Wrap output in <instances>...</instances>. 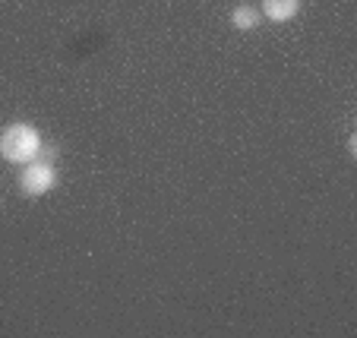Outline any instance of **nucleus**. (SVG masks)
Instances as JSON below:
<instances>
[{"instance_id": "f257e3e1", "label": "nucleus", "mask_w": 357, "mask_h": 338, "mask_svg": "<svg viewBox=\"0 0 357 338\" xmlns=\"http://www.w3.org/2000/svg\"><path fill=\"white\" fill-rule=\"evenodd\" d=\"M0 155H3V162L20 164V168L35 162L41 155V133L32 123H22V121L10 123L0 133Z\"/></svg>"}, {"instance_id": "f03ea898", "label": "nucleus", "mask_w": 357, "mask_h": 338, "mask_svg": "<svg viewBox=\"0 0 357 338\" xmlns=\"http://www.w3.org/2000/svg\"><path fill=\"white\" fill-rule=\"evenodd\" d=\"M54 158H57V152H54V149H51V152L41 149V155L35 158V162L22 164L20 180H16V183H20V193H22V197L38 199V197H47V193H51V190L57 187Z\"/></svg>"}, {"instance_id": "7ed1b4c3", "label": "nucleus", "mask_w": 357, "mask_h": 338, "mask_svg": "<svg viewBox=\"0 0 357 338\" xmlns=\"http://www.w3.org/2000/svg\"><path fill=\"white\" fill-rule=\"evenodd\" d=\"M259 13L272 22H291L301 13V0H263V3H259Z\"/></svg>"}, {"instance_id": "20e7f679", "label": "nucleus", "mask_w": 357, "mask_h": 338, "mask_svg": "<svg viewBox=\"0 0 357 338\" xmlns=\"http://www.w3.org/2000/svg\"><path fill=\"white\" fill-rule=\"evenodd\" d=\"M259 22H263V13H259L253 3H237V7L231 10V26H234L237 32H253Z\"/></svg>"}, {"instance_id": "39448f33", "label": "nucleus", "mask_w": 357, "mask_h": 338, "mask_svg": "<svg viewBox=\"0 0 357 338\" xmlns=\"http://www.w3.org/2000/svg\"><path fill=\"white\" fill-rule=\"evenodd\" d=\"M348 149H351V152H348V155H351V158H354V155H357V136H351V139H348Z\"/></svg>"}]
</instances>
